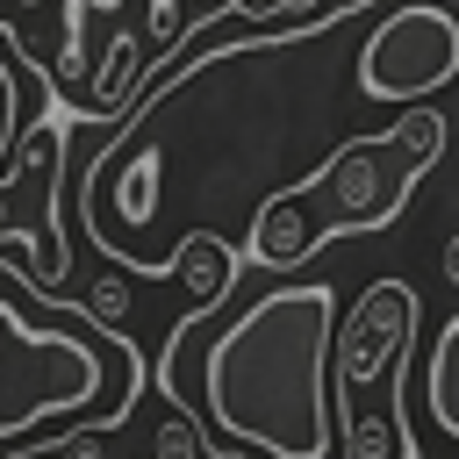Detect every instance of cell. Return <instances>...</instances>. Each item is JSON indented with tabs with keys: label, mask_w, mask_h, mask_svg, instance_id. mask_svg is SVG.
I'll return each mask as SVG.
<instances>
[{
	"label": "cell",
	"mask_w": 459,
	"mask_h": 459,
	"mask_svg": "<svg viewBox=\"0 0 459 459\" xmlns=\"http://www.w3.org/2000/svg\"><path fill=\"white\" fill-rule=\"evenodd\" d=\"M337 287L294 280L258 294L201 359L194 394L215 430L265 459H330L337 445V387H330Z\"/></svg>",
	"instance_id": "cell-1"
},
{
	"label": "cell",
	"mask_w": 459,
	"mask_h": 459,
	"mask_svg": "<svg viewBox=\"0 0 459 459\" xmlns=\"http://www.w3.org/2000/svg\"><path fill=\"white\" fill-rule=\"evenodd\" d=\"M445 136H452V129H445L437 108H402V122L337 143L308 179H294V186H280V194L258 201L251 237H244V258L265 265V273H294V265L316 258L330 237L387 230V222L409 208L416 179L437 165Z\"/></svg>",
	"instance_id": "cell-2"
},
{
	"label": "cell",
	"mask_w": 459,
	"mask_h": 459,
	"mask_svg": "<svg viewBox=\"0 0 459 459\" xmlns=\"http://www.w3.org/2000/svg\"><path fill=\"white\" fill-rule=\"evenodd\" d=\"M143 394V359L122 330L29 323L0 273V452L43 437V423L115 430Z\"/></svg>",
	"instance_id": "cell-3"
},
{
	"label": "cell",
	"mask_w": 459,
	"mask_h": 459,
	"mask_svg": "<svg viewBox=\"0 0 459 459\" xmlns=\"http://www.w3.org/2000/svg\"><path fill=\"white\" fill-rule=\"evenodd\" d=\"M452 72H459V22L430 0L380 14L359 50V93L394 100V108H423Z\"/></svg>",
	"instance_id": "cell-4"
},
{
	"label": "cell",
	"mask_w": 459,
	"mask_h": 459,
	"mask_svg": "<svg viewBox=\"0 0 459 459\" xmlns=\"http://www.w3.org/2000/svg\"><path fill=\"white\" fill-rule=\"evenodd\" d=\"M416 344V287L409 280H373L351 316L330 337V387L337 394H366L380 380H394V366Z\"/></svg>",
	"instance_id": "cell-5"
},
{
	"label": "cell",
	"mask_w": 459,
	"mask_h": 459,
	"mask_svg": "<svg viewBox=\"0 0 459 459\" xmlns=\"http://www.w3.org/2000/svg\"><path fill=\"white\" fill-rule=\"evenodd\" d=\"M165 273H179V287H186V316H208V308H222V301H230V287H237V251H230L222 237L194 230V237H179V244H172Z\"/></svg>",
	"instance_id": "cell-6"
},
{
	"label": "cell",
	"mask_w": 459,
	"mask_h": 459,
	"mask_svg": "<svg viewBox=\"0 0 459 459\" xmlns=\"http://www.w3.org/2000/svg\"><path fill=\"white\" fill-rule=\"evenodd\" d=\"M136 57H143V43H136V29H115V43H108V57L79 79L86 86V100H79V115H108V122H122V108L136 100Z\"/></svg>",
	"instance_id": "cell-7"
},
{
	"label": "cell",
	"mask_w": 459,
	"mask_h": 459,
	"mask_svg": "<svg viewBox=\"0 0 459 459\" xmlns=\"http://www.w3.org/2000/svg\"><path fill=\"white\" fill-rule=\"evenodd\" d=\"M344 459H416L402 394H387L380 409H351V416H344Z\"/></svg>",
	"instance_id": "cell-8"
},
{
	"label": "cell",
	"mask_w": 459,
	"mask_h": 459,
	"mask_svg": "<svg viewBox=\"0 0 459 459\" xmlns=\"http://www.w3.org/2000/svg\"><path fill=\"white\" fill-rule=\"evenodd\" d=\"M423 394H430V416H437V430L459 445V316H452V323L437 330V344H430Z\"/></svg>",
	"instance_id": "cell-9"
},
{
	"label": "cell",
	"mask_w": 459,
	"mask_h": 459,
	"mask_svg": "<svg viewBox=\"0 0 459 459\" xmlns=\"http://www.w3.org/2000/svg\"><path fill=\"white\" fill-rule=\"evenodd\" d=\"M151 459H208V437H201V423H194V409H165V423L151 430Z\"/></svg>",
	"instance_id": "cell-10"
},
{
	"label": "cell",
	"mask_w": 459,
	"mask_h": 459,
	"mask_svg": "<svg viewBox=\"0 0 459 459\" xmlns=\"http://www.w3.org/2000/svg\"><path fill=\"white\" fill-rule=\"evenodd\" d=\"M79 316H93V330H115V323L129 316V280H122V273H108V280L86 294V308H79Z\"/></svg>",
	"instance_id": "cell-11"
},
{
	"label": "cell",
	"mask_w": 459,
	"mask_h": 459,
	"mask_svg": "<svg viewBox=\"0 0 459 459\" xmlns=\"http://www.w3.org/2000/svg\"><path fill=\"white\" fill-rule=\"evenodd\" d=\"M57 459H100V430H72Z\"/></svg>",
	"instance_id": "cell-12"
},
{
	"label": "cell",
	"mask_w": 459,
	"mask_h": 459,
	"mask_svg": "<svg viewBox=\"0 0 459 459\" xmlns=\"http://www.w3.org/2000/svg\"><path fill=\"white\" fill-rule=\"evenodd\" d=\"M445 280H452V287H459V237H452V244H445Z\"/></svg>",
	"instance_id": "cell-13"
},
{
	"label": "cell",
	"mask_w": 459,
	"mask_h": 459,
	"mask_svg": "<svg viewBox=\"0 0 459 459\" xmlns=\"http://www.w3.org/2000/svg\"><path fill=\"white\" fill-rule=\"evenodd\" d=\"M208 459H237V452H208Z\"/></svg>",
	"instance_id": "cell-14"
}]
</instances>
